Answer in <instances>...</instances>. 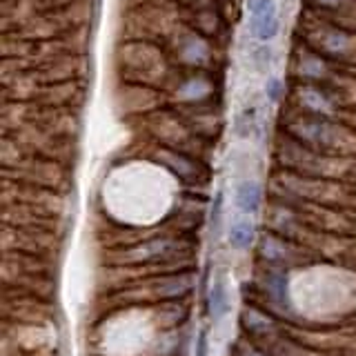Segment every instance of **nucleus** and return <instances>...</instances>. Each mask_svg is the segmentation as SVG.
I'll return each instance as SVG.
<instances>
[{
  "mask_svg": "<svg viewBox=\"0 0 356 356\" xmlns=\"http://www.w3.org/2000/svg\"><path fill=\"white\" fill-rule=\"evenodd\" d=\"M303 40L318 56L341 60L345 65L356 63V31L345 29L323 16L307 18L303 22Z\"/></svg>",
  "mask_w": 356,
  "mask_h": 356,
  "instance_id": "1",
  "label": "nucleus"
},
{
  "mask_svg": "<svg viewBox=\"0 0 356 356\" xmlns=\"http://www.w3.org/2000/svg\"><path fill=\"white\" fill-rule=\"evenodd\" d=\"M176 56L181 58L185 65L200 67L209 60V44L203 38V33H198L194 29H181L176 31Z\"/></svg>",
  "mask_w": 356,
  "mask_h": 356,
  "instance_id": "4",
  "label": "nucleus"
},
{
  "mask_svg": "<svg viewBox=\"0 0 356 356\" xmlns=\"http://www.w3.org/2000/svg\"><path fill=\"white\" fill-rule=\"evenodd\" d=\"M178 94H181V98H185V100H198V98H203V96L209 94V85H207L205 78L194 76V78H189V81H185L181 85Z\"/></svg>",
  "mask_w": 356,
  "mask_h": 356,
  "instance_id": "6",
  "label": "nucleus"
},
{
  "mask_svg": "<svg viewBox=\"0 0 356 356\" xmlns=\"http://www.w3.org/2000/svg\"><path fill=\"white\" fill-rule=\"evenodd\" d=\"M296 94H298L300 105H303V107L309 111V116L330 118V116L334 114V103H332V98H330L325 92H321L318 87L305 85V87H300Z\"/></svg>",
  "mask_w": 356,
  "mask_h": 356,
  "instance_id": "5",
  "label": "nucleus"
},
{
  "mask_svg": "<svg viewBox=\"0 0 356 356\" xmlns=\"http://www.w3.org/2000/svg\"><path fill=\"white\" fill-rule=\"evenodd\" d=\"M289 134L300 143L307 145V149L314 152H334L339 147H345V134L343 127L334 125L327 118H318V116H298L289 122Z\"/></svg>",
  "mask_w": 356,
  "mask_h": 356,
  "instance_id": "2",
  "label": "nucleus"
},
{
  "mask_svg": "<svg viewBox=\"0 0 356 356\" xmlns=\"http://www.w3.org/2000/svg\"><path fill=\"white\" fill-rule=\"evenodd\" d=\"M250 33L254 40L270 42L278 33V7L276 0H248Z\"/></svg>",
  "mask_w": 356,
  "mask_h": 356,
  "instance_id": "3",
  "label": "nucleus"
}]
</instances>
